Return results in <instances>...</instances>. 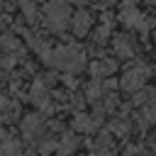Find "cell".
Segmentation results:
<instances>
[{
    "instance_id": "9",
    "label": "cell",
    "mask_w": 156,
    "mask_h": 156,
    "mask_svg": "<svg viewBox=\"0 0 156 156\" xmlns=\"http://www.w3.org/2000/svg\"><path fill=\"white\" fill-rule=\"evenodd\" d=\"M0 156H20V141L7 139V141L0 146Z\"/></svg>"
},
{
    "instance_id": "10",
    "label": "cell",
    "mask_w": 156,
    "mask_h": 156,
    "mask_svg": "<svg viewBox=\"0 0 156 156\" xmlns=\"http://www.w3.org/2000/svg\"><path fill=\"white\" fill-rule=\"evenodd\" d=\"M115 49H117L119 56H132V46H129L127 37H117V39H115Z\"/></svg>"
},
{
    "instance_id": "4",
    "label": "cell",
    "mask_w": 156,
    "mask_h": 156,
    "mask_svg": "<svg viewBox=\"0 0 156 156\" xmlns=\"http://www.w3.org/2000/svg\"><path fill=\"white\" fill-rule=\"evenodd\" d=\"M90 22H93L90 15H88L85 10H78V12L73 15V32H76L78 37H83V34L90 29Z\"/></svg>"
},
{
    "instance_id": "1",
    "label": "cell",
    "mask_w": 156,
    "mask_h": 156,
    "mask_svg": "<svg viewBox=\"0 0 156 156\" xmlns=\"http://www.w3.org/2000/svg\"><path fill=\"white\" fill-rule=\"evenodd\" d=\"M83 58H85L83 49H78L76 44H63V46H58L56 51H51L49 63H54V66L61 68V71H71V73H76V71H80V68L85 66Z\"/></svg>"
},
{
    "instance_id": "3",
    "label": "cell",
    "mask_w": 156,
    "mask_h": 156,
    "mask_svg": "<svg viewBox=\"0 0 156 156\" xmlns=\"http://www.w3.org/2000/svg\"><path fill=\"white\" fill-rule=\"evenodd\" d=\"M144 78H146V68H144V66L132 68V71H127V73H124V78H122V88H124V90H129V93H134L136 88H141V85H144Z\"/></svg>"
},
{
    "instance_id": "13",
    "label": "cell",
    "mask_w": 156,
    "mask_h": 156,
    "mask_svg": "<svg viewBox=\"0 0 156 156\" xmlns=\"http://www.w3.org/2000/svg\"><path fill=\"white\" fill-rule=\"evenodd\" d=\"M100 93H102V85H100L98 80H93V83L88 85V98H90V100H95V98H98Z\"/></svg>"
},
{
    "instance_id": "11",
    "label": "cell",
    "mask_w": 156,
    "mask_h": 156,
    "mask_svg": "<svg viewBox=\"0 0 156 156\" xmlns=\"http://www.w3.org/2000/svg\"><path fill=\"white\" fill-rule=\"evenodd\" d=\"M73 124H76V129H83V132H90V129L95 127V119H88V115H78Z\"/></svg>"
},
{
    "instance_id": "15",
    "label": "cell",
    "mask_w": 156,
    "mask_h": 156,
    "mask_svg": "<svg viewBox=\"0 0 156 156\" xmlns=\"http://www.w3.org/2000/svg\"><path fill=\"white\" fill-rule=\"evenodd\" d=\"M22 156H34V154H22Z\"/></svg>"
},
{
    "instance_id": "6",
    "label": "cell",
    "mask_w": 156,
    "mask_h": 156,
    "mask_svg": "<svg viewBox=\"0 0 156 156\" xmlns=\"http://www.w3.org/2000/svg\"><path fill=\"white\" fill-rule=\"evenodd\" d=\"M29 98H32V102H37V105H44V102H46V85H44L41 80H37V83L32 85V93H29Z\"/></svg>"
},
{
    "instance_id": "2",
    "label": "cell",
    "mask_w": 156,
    "mask_h": 156,
    "mask_svg": "<svg viewBox=\"0 0 156 156\" xmlns=\"http://www.w3.org/2000/svg\"><path fill=\"white\" fill-rule=\"evenodd\" d=\"M44 15H46V22L54 32H61L68 22V7L63 0H51L46 7H44Z\"/></svg>"
},
{
    "instance_id": "8",
    "label": "cell",
    "mask_w": 156,
    "mask_h": 156,
    "mask_svg": "<svg viewBox=\"0 0 156 156\" xmlns=\"http://www.w3.org/2000/svg\"><path fill=\"white\" fill-rule=\"evenodd\" d=\"M76 146H78V139H76L73 134H63V139H61V144H58V154H71Z\"/></svg>"
},
{
    "instance_id": "12",
    "label": "cell",
    "mask_w": 156,
    "mask_h": 156,
    "mask_svg": "<svg viewBox=\"0 0 156 156\" xmlns=\"http://www.w3.org/2000/svg\"><path fill=\"white\" fill-rule=\"evenodd\" d=\"M20 41L15 37H0V49H17Z\"/></svg>"
},
{
    "instance_id": "7",
    "label": "cell",
    "mask_w": 156,
    "mask_h": 156,
    "mask_svg": "<svg viewBox=\"0 0 156 156\" xmlns=\"http://www.w3.org/2000/svg\"><path fill=\"white\" fill-rule=\"evenodd\" d=\"M117 66L112 63V61H98V63H93V73H95V78H102V76H107V73H112Z\"/></svg>"
},
{
    "instance_id": "14",
    "label": "cell",
    "mask_w": 156,
    "mask_h": 156,
    "mask_svg": "<svg viewBox=\"0 0 156 156\" xmlns=\"http://www.w3.org/2000/svg\"><path fill=\"white\" fill-rule=\"evenodd\" d=\"M112 132L119 134V136H124V134H127V124H124V122H112Z\"/></svg>"
},
{
    "instance_id": "5",
    "label": "cell",
    "mask_w": 156,
    "mask_h": 156,
    "mask_svg": "<svg viewBox=\"0 0 156 156\" xmlns=\"http://www.w3.org/2000/svg\"><path fill=\"white\" fill-rule=\"evenodd\" d=\"M22 132H24L27 136H37V134L41 132V117H39V115H27V117L22 119Z\"/></svg>"
}]
</instances>
